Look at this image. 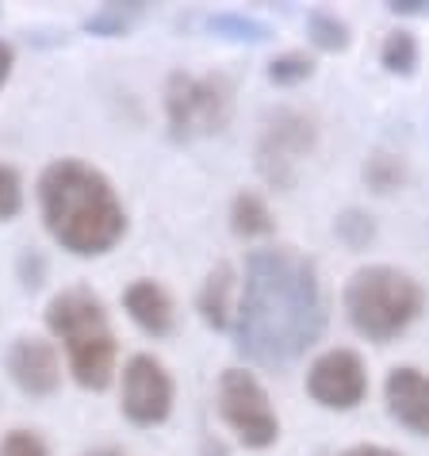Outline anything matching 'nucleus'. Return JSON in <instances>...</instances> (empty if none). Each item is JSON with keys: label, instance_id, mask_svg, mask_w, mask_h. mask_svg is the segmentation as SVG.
<instances>
[{"label": "nucleus", "instance_id": "b1692460", "mask_svg": "<svg viewBox=\"0 0 429 456\" xmlns=\"http://www.w3.org/2000/svg\"><path fill=\"white\" fill-rule=\"evenodd\" d=\"M20 276H23V288H31V291L43 284L46 261H43V253H39V249H23V253H20Z\"/></svg>", "mask_w": 429, "mask_h": 456}, {"label": "nucleus", "instance_id": "9b49d317", "mask_svg": "<svg viewBox=\"0 0 429 456\" xmlns=\"http://www.w3.org/2000/svg\"><path fill=\"white\" fill-rule=\"evenodd\" d=\"M384 399L399 426H407L418 437H429V376L425 372L410 369V364L391 369L384 379Z\"/></svg>", "mask_w": 429, "mask_h": 456}, {"label": "nucleus", "instance_id": "cd10ccee", "mask_svg": "<svg viewBox=\"0 0 429 456\" xmlns=\"http://www.w3.org/2000/svg\"><path fill=\"white\" fill-rule=\"evenodd\" d=\"M85 456H123V452H119V449H108V445H104V449H93V452H85Z\"/></svg>", "mask_w": 429, "mask_h": 456}, {"label": "nucleus", "instance_id": "f3484780", "mask_svg": "<svg viewBox=\"0 0 429 456\" xmlns=\"http://www.w3.org/2000/svg\"><path fill=\"white\" fill-rule=\"evenodd\" d=\"M307 35H311L314 46L330 50V54H337V50L349 46V23L337 20L334 12H311L307 16Z\"/></svg>", "mask_w": 429, "mask_h": 456}, {"label": "nucleus", "instance_id": "5701e85b", "mask_svg": "<svg viewBox=\"0 0 429 456\" xmlns=\"http://www.w3.org/2000/svg\"><path fill=\"white\" fill-rule=\"evenodd\" d=\"M0 456H50V449L35 429H8L0 441Z\"/></svg>", "mask_w": 429, "mask_h": 456}, {"label": "nucleus", "instance_id": "f03ea898", "mask_svg": "<svg viewBox=\"0 0 429 456\" xmlns=\"http://www.w3.org/2000/svg\"><path fill=\"white\" fill-rule=\"evenodd\" d=\"M39 208L50 238L73 257H100L127 234V215L111 181L77 158L50 161L43 169Z\"/></svg>", "mask_w": 429, "mask_h": 456}, {"label": "nucleus", "instance_id": "393cba45", "mask_svg": "<svg viewBox=\"0 0 429 456\" xmlns=\"http://www.w3.org/2000/svg\"><path fill=\"white\" fill-rule=\"evenodd\" d=\"M387 8L395 16H429V0H391Z\"/></svg>", "mask_w": 429, "mask_h": 456}, {"label": "nucleus", "instance_id": "2eb2a0df", "mask_svg": "<svg viewBox=\"0 0 429 456\" xmlns=\"http://www.w3.org/2000/svg\"><path fill=\"white\" fill-rule=\"evenodd\" d=\"M380 61L387 73H399V77H410L414 66H418V39L410 31H391L384 39Z\"/></svg>", "mask_w": 429, "mask_h": 456}, {"label": "nucleus", "instance_id": "a878e982", "mask_svg": "<svg viewBox=\"0 0 429 456\" xmlns=\"http://www.w3.org/2000/svg\"><path fill=\"white\" fill-rule=\"evenodd\" d=\"M12 66H16V50H12L4 39H0V88L8 85V77H12Z\"/></svg>", "mask_w": 429, "mask_h": 456}, {"label": "nucleus", "instance_id": "4468645a", "mask_svg": "<svg viewBox=\"0 0 429 456\" xmlns=\"http://www.w3.org/2000/svg\"><path fill=\"white\" fill-rule=\"evenodd\" d=\"M231 231L238 238H246V242L249 238H269L276 231V219H272L269 204L246 188V192H238L234 204H231Z\"/></svg>", "mask_w": 429, "mask_h": 456}, {"label": "nucleus", "instance_id": "423d86ee", "mask_svg": "<svg viewBox=\"0 0 429 456\" xmlns=\"http://www.w3.org/2000/svg\"><path fill=\"white\" fill-rule=\"evenodd\" d=\"M219 418L246 449H269L280 437V418L272 411L269 391L246 369H226L219 376Z\"/></svg>", "mask_w": 429, "mask_h": 456}, {"label": "nucleus", "instance_id": "f257e3e1", "mask_svg": "<svg viewBox=\"0 0 429 456\" xmlns=\"http://www.w3.org/2000/svg\"><path fill=\"white\" fill-rule=\"evenodd\" d=\"M231 330L238 353L261 369L299 361L326 330V299L314 261L292 246L249 253Z\"/></svg>", "mask_w": 429, "mask_h": 456}, {"label": "nucleus", "instance_id": "dca6fc26", "mask_svg": "<svg viewBox=\"0 0 429 456\" xmlns=\"http://www.w3.org/2000/svg\"><path fill=\"white\" fill-rule=\"evenodd\" d=\"M142 4H104L100 12H93V16L85 20V31H93V35H123V31H131L138 16H142Z\"/></svg>", "mask_w": 429, "mask_h": 456}, {"label": "nucleus", "instance_id": "f8f14e48", "mask_svg": "<svg viewBox=\"0 0 429 456\" xmlns=\"http://www.w3.org/2000/svg\"><path fill=\"white\" fill-rule=\"evenodd\" d=\"M123 307H127L131 322L138 330H146L150 338H169L173 326H176L173 299L158 281H134L127 291H123Z\"/></svg>", "mask_w": 429, "mask_h": 456}, {"label": "nucleus", "instance_id": "7ed1b4c3", "mask_svg": "<svg viewBox=\"0 0 429 456\" xmlns=\"http://www.w3.org/2000/svg\"><path fill=\"white\" fill-rule=\"evenodd\" d=\"M46 326L66 346L73 379L85 391H104L111 376H116V361H119V346L116 334H111L104 299L88 288L58 291L46 307Z\"/></svg>", "mask_w": 429, "mask_h": 456}, {"label": "nucleus", "instance_id": "ddd939ff", "mask_svg": "<svg viewBox=\"0 0 429 456\" xmlns=\"http://www.w3.org/2000/svg\"><path fill=\"white\" fill-rule=\"evenodd\" d=\"M234 296H238V276H234L231 265L219 261L207 273V281H204V288H199V296H196L199 319H204L211 330H231V326H234V311H238Z\"/></svg>", "mask_w": 429, "mask_h": 456}, {"label": "nucleus", "instance_id": "412c9836", "mask_svg": "<svg viewBox=\"0 0 429 456\" xmlns=\"http://www.w3.org/2000/svg\"><path fill=\"white\" fill-rule=\"evenodd\" d=\"M23 211V181L12 166H0V223L16 219Z\"/></svg>", "mask_w": 429, "mask_h": 456}, {"label": "nucleus", "instance_id": "6ab92c4d", "mask_svg": "<svg viewBox=\"0 0 429 456\" xmlns=\"http://www.w3.org/2000/svg\"><path fill=\"white\" fill-rule=\"evenodd\" d=\"M264 73H269V81H272V85H299V81H307L311 73H314V58H307V54H299V50H292V54L272 58Z\"/></svg>", "mask_w": 429, "mask_h": 456}, {"label": "nucleus", "instance_id": "1a4fd4ad", "mask_svg": "<svg viewBox=\"0 0 429 456\" xmlns=\"http://www.w3.org/2000/svg\"><path fill=\"white\" fill-rule=\"evenodd\" d=\"M307 395L326 411H352L368 395V372L352 349H326L307 369Z\"/></svg>", "mask_w": 429, "mask_h": 456}, {"label": "nucleus", "instance_id": "a211bd4d", "mask_svg": "<svg viewBox=\"0 0 429 456\" xmlns=\"http://www.w3.org/2000/svg\"><path fill=\"white\" fill-rule=\"evenodd\" d=\"M364 181H368L372 192H395V188L407 181V166H402V158L395 154H372L364 161Z\"/></svg>", "mask_w": 429, "mask_h": 456}, {"label": "nucleus", "instance_id": "9d476101", "mask_svg": "<svg viewBox=\"0 0 429 456\" xmlns=\"http://www.w3.org/2000/svg\"><path fill=\"white\" fill-rule=\"evenodd\" d=\"M4 369L8 379L16 384L23 395L31 399H46L54 395L58 384H61V361H58V349L43 338H16L4 357Z\"/></svg>", "mask_w": 429, "mask_h": 456}, {"label": "nucleus", "instance_id": "39448f33", "mask_svg": "<svg viewBox=\"0 0 429 456\" xmlns=\"http://www.w3.org/2000/svg\"><path fill=\"white\" fill-rule=\"evenodd\" d=\"M166 119L176 142L207 138L231 126L234 119V85L223 73H184L176 69L166 81Z\"/></svg>", "mask_w": 429, "mask_h": 456}, {"label": "nucleus", "instance_id": "bb28decb", "mask_svg": "<svg viewBox=\"0 0 429 456\" xmlns=\"http://www.w3.org/2000/svg\"><path fill=\"white\" fill-rule=\"evenodd\" d=\"M345 456H399V452H391L384 445H357V449H349Z\"/></svg>", "mask_w": 429, "mask_h": 456}, {"label": "nucleus", "instance_id": "6e6552de", "mask_svg": "<svg viewBox=\"0 0 429 456\" xmlns=\"http://www.w3.org/2000/svg\"><path fill=\"white\" fill-rule=\"evenodd\" d=\"M173 376L166 372V364L150 353H134L123 364V414L134 426H161L173 414Z\"/></svg>", "mask_w": 429, "mask_h": 456}, {"label": "nucleus", "instance_id": "20e7f679", "mask_svg": "<svg viewBox=\"0 0 429 456\" xmlns=\"http://www.w3.org/2000/svg\"><path fill=\"white\" fill-rule=\"evenodd\" d=\"M342 307L352 330L384 346L425 311V288L395 265H368L349 276Z\"/></svg>", "mask_w": 429, "mask_h": 456}, {"label": "nucleus", "instance_id": "4be33fe9", "mask_svg": "<svg viewBox=\"0 0 429 456\" xmlns=\"http://www.w3.org/2000/svg\"><path fill=\"white\" fill-rule=\"evenodd\" d=\"M211 28L219 35H226V39H249V43L269 39V28L257 23V20H246V16H214Z\"/></svg>", "mask_w": 429, "mask_h": 456}, {"label": "nucleus", "instance_id": "aec40b11", "mask_svg": "<svg viewBox=\"0 0 429 456\" xmlns=\"http://www.w3.org/2000/svg\"><path fill=\"white\" fill-rule=\"evenodd\" d=\"M334 231L349 249H364L376 238V223H372V215H364V211H345V215H337Z\"/></svg>", "mask_w": 429, "mask_h": 456}, {"label": "nucleus", "instance_id": "0eeeda50", "mask_svg": "<svg viewBox=\"0 0 429 456\" xmlns=\"http://www.w3.org/2000/svg\"><path fill=\"white\" fill-rule=\"evenodd\" d=\"M319 142V126L311 116H303L295 108H280L269 116L257 142V173L269 181L276 192H287L299 176L303 158Z\"/></svg>", "mask_w": 429, "mask_h": 456}]
</instances>
